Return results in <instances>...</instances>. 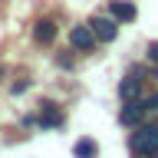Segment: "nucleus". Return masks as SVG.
Segmentation results:
<instances>
[{
    "label": "nucleus",
    "instance_id": "1a4fd4ad",
    "mask_svg": "<svg viewBox=\"0 0 158 158\" xmlns=\"http://www.w3.org/2000/svg\"><path fill=\"white\" fill-rule=\"evenodd\" d=\"M73 152H76V158H99V145H96V138H79Z\"/></svg>",
    "mask_w": 158,
    "mask_h": 158
},
{
    "label": "nucleus",
    "instance_id": "9b49d317",
    "mask_svg": "<svg viewBox=\"0 0 158 158\" xmlns=\"http://www.w3.org/2000/svg\"><path fill=\"white\" fill-rule=\"evenodd\" d=\"M145 109H158V96H152V99H148V102H145Z\"/></svg>",
    "mask_w": 158,
    "mask_h": 158
},
{
    "label": "nucleus",
    "instance_id": "f257e3e1",
    "mask_svg": "<svg viewBox=\"0 0 158 158\" xmlns=\"http://www.w3.org/2000/svg\"><path fill=\"white\" fill-rule=\"evenodd\" d=\"M132 152H138V155H155L158 152V125H135Z\"/></svg>",
    "mask_w": 158,
    "mask_h": 158
},
{
    "label": "nucleus",
    "instance_id": "f03ea898",
    "mask_svg": "<svg viewBox=\"0 0 158 158\" xmlns=\"http://www.w3.org/2000/svg\"><path fill=\"white\" fill-rule=\"evenodd\" d=\"M145 112H148L145 102H138V99H125V106H122V112H118V122L128 125V128H135V125H142Z\"/></svg>",
    "mask_w": 158,
    "mask_h": 158
},
{
    "label": "nucleus",
    "instance_id": "9d476101",
    "mask_svg": "<svg viewBox=\"0 0 158 158\" xmlns=\"http://www.w3.org/2000/svg\"><path fill=\"white\" fill-rule=\"evenodd\" d=\"M148 59H152V63H158V43H152V46H148Z\"/></svg>",
    "mask_w": 158,
    "mask_h": 158
},
{
    "label": "nucleus",
    "instance_id": "6e6552de",
    "mask_svg": "<svg viewBox=\"0 0 158 158\" xmlns=\"http://www.w3.org/2000/svg\"><path fill=\"white\" fill-rule=\"evenodd\" d=\"M43 128H56V125H63V112H59L53 102H43V115L36 118Z\"/></svg>",
    "mask_w": 158,
    "mask_h": 158
},
{
    "label": "nucleus",
    "instance_id": "0eeeda50",
    "mask_svg": "<svg viewBox=\"0 0 158 158\" xmlns=\"http://www.w3.org/2000/svg\"><path fill=\"white\" fill-rule=\"evenodd\" d=\"M33 40H36L40 46L53 43V40H56V23H53V20H40L36 30H33Z\"/></svg>",
    "mask_w": 158,
    "mask_h": 158
},
{
    "label": "nucleus",
    "instance_id": "39448f33",
    "mask_svg": "<svg viewBox=\"0 0 158 158\" xmlns=\"http://www.w3.org/2000/svg\"><path fill=\"white\" fill-rule=\"evenodd\" d=\"M109 17L128 23V20H135V7H132L128 0H109Z\"/></svg>",
    "mask_w": 158,
    "mask_h": 158
},
{
    "label": "nucleus",
    "instance_id": "423d86ee",
    "mask_svg": "<svg viewBox=\"0 0 158 158\" xmlns=\"http://www.w3.org/2000/svg\"><path fill=\"white\" fill-rule=\"evenodd\" d=\"M118 96H122V99H138V96H142V79H138V73H128V76L122 79Z\"/></svg>",
    "mask_w": 158,
    "mask_h": 158
},
{
    "label": "nucleus",
    "instance_id": "20e7f679",
    "mask_svg": "<svg viewBox=\"0 0 158 158\" xmlns=\"http://www.w3.org/2000/svg\"><path fill=\"white\" fill-rule=\"evenodd\" d=\"M69 43H73V49L89 53V49L96 46V36H92V30H89V27H76L73 33H69Z\"/></svg>",
    "mask_w": 158,
    "mask_h": 158
},
{
    "label": "nucleus",
    "instance_id": "7ed1b4c3",
    "mask_svg": "<svg viewBox=\"0 0 158 158\" xmlns=\"http://www.w3.org/2000/svg\"><path fill=\"white\" fill-rule=\"evenodd\" d=\"M89 30H92V36L102 40V43H112V40L118 36L115 20H109V17H92V20H89Z\"/></svg>",
    "mask_w": 158,
    "mask_h": 158
}]
</instances>
